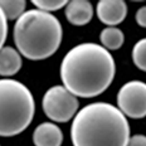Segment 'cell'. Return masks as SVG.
<instances>
[{
    "mask_svg": "<svg viewBox=\"0 0 146 146\" xmlns=\"http://www.w3.org/2000/svg\"><path fill=\"white\" fill-rule=\"evenodd\" d=\"M59 74L63 87L73 96L92 98L111 86L116 74V63L101 44L87 42L67 52Z\"/></svg>",
    "mask_w": 146,
    "mask_h": 146,
    "instance_id": "cell-1",
    "label": "cell"
},
{
    "mask_svg": "<svg viewBox=\"0 0 146 146\" xmlns=\"http://www.w3.org/2000/svg\"><path fill=\"white\" fill-rule=\"evenodd\" d=\"M73 146H127L130 125L117 107L93 102L77 112L71 126Z\"/></svg>",
    "mask_w": 146,
    "mask_h": 146,
    "instance_id": "cell-2",
    "label": "cell"
},
{
    "mask_svg": "<svg viewBox=\"0 0 146 146\" xmlns=\"http://www.w3.org/2000/svg\"><path fill=\"white\" fill-rule=\"evenodd\" d=\"M63 38L60 22L52 13L32 9L14 25V43L20 56L30 60H43L58 50Z\"/></svg>",
    "mask_w": 146,
    "mask_h": 146,
    "instance_id": "cell-3",
    "label": "cell"
},
{
    "mask_svg": "<svg viewBox=\"0 0 146 146\" xmlns=\"http://www.w3.org/2000/svg\"><path fill=\"white\" fill-rule=\"evenodd\" d=\"M34 113V97L25 84L11 78L0 80V136L22 133L32 123Z\"/></svg>",
    "mask_w": 146,
    "mask_h": 146,
    "instance_id": "cell-4",
    "label": "cell"
},
{
    "mask_svg": "<svg viewBox=\"0 0 146 146\" xmlns=\"http://www.w3.org/2000/svg\"><path fill=\"white\" fill-rule=\"evenodd\" d=\"M78 106L80 102L77 97L59 84L47 90L42 100V107L45 116L53 122H68L77 115Z\"/></svg>",
    "mask_w": 146,
    "mask_h": 146,
    "instance_id": "cell-5",
    "label": "cell"
},
{
    "mask_svg": "<svg viewBox=\"0 0 146 146\" xmlns=\"http://www.w3.org/2000/svg\"><path fill=\"white\" fill-rule=\"evenodd\" d=\"M117 108L127 117L144 118L146 116V83L129 81L118 90Z\"/></svg>",
    "mask_w": 146,
    "mask_h": 146,
    "instance_id": "cell-6",
    "label": "cell"
},
{
    "mask_svg": "<svg viewBox=\"0 0 146 146\" xmlns=\"http://www.w3.org/2000/svg\"><path fill=\"white\" fill-rule=\"evenodd\" d=\"M96 13L103 24L108 27H116L126 18L127 5L122 0H101L97 3Z\"/></svg>",
    "mask_w": 146,
    "mask_h": 146,
    "instance_id": "cell-7",
    "label": "cell"
},
{
    "mask_svg": "<svg viewBox=\"0 0 146 146\" xmlns=\"http://www.w3.org/2000/svg\"><path fill=\"white\" fill-rule=\"evenodd\" d=\"M33 142L35 146H60L63 132L58 125L53 122L39 123L33 132Z\"/></svg>",
    "mask_w": 146,
    "mask_h": 146,
    "instance_id": "cell-8",
    "label": "cell"
},
{
    "mask_svg": "<svg viewBox=\"0 0 146 146\" xmlns=\"http://www.w3.org/2000/svg\"><path fill=\"white\" fill-rule=\"evenodd\" d=\"M66 18L72 25L82 27L93 18V7L88 0H72L66 5Z\"/></svg>",
    "mask_w": 146,
    "mask_h": 146,
    "instance_id": "cell-9",
    "label": "cell"
},
{
    "mask_svg": "<svg viewBox=\"0 0 146 146\" xmlns=\"http://www.w3.org/2000/svg\"><path fill=\"white\" fill-rule=\"evenodd\" d=\"M22 56L13 47H3L0 49V76L11 77L22 68Z\"/></svg>",
    "mask_w": 146,
    "mask_h": 146,
    "instance_id": "cell-10",
    "label": "cell"
},
{
    "mask_svg": "<svg viewBox=\"0 0 146 146\" xmlns=\"http://www.w3.org/2000/svg\"><path fill=\"white\" fill-rule=\"evenodd\" d=\"M100 42L105 49L117 50L125 43V35L122 30L117 27H107L100 33Z\"/></svg>",
    "mask_w": 146,
    "mask_h": 146,
    "instance_id": "cell-11",
    "label": "cell"
},
{
    "mask_svg": "<svg viewBox=\"0 0 146 146\" xmlns=\"http://www.w3.org/2000/svg\"><path fill=\"white\" fill-rule=\"evenodd\" d=\"M25 0H0V8L7 20H18L25 13Z\"/></svg>",
    "mask_w": 146,
    "mask_h": 146,
    "instance_id": "cell-12",
    "label": "cell"
},
{
    "mask_svg": "<svg viewBox=\"0 0 146 146\" xmlns=\"http://www.w3.org/2000/svg\"><path fill=\"white\" fill-rule=\"evenodd\" d=\"M132 60L133 64L139 69L146 72V38L140 39L132 48Z\"/></svg>",
    "mask_w": 146,
    "mask_h": 146,
    "instance_id": "cell-13",
    "label": "cell"
},
{
    "mask_svg": "<svg viewBox=\"0 0 146 146\" xmlns=\"http://www.w3.org/2000/svg\"><path fill=\"white\" fill-rule=\"evenodd\" d=\"M32 3L34 4L35 9L47 11V13L59 10V9H62L68 4V1H66V0H33Z\"/></svg>",
    "mask_w": 146,
    "mask_h": 146,
    "instance_id": "cell-14",
    "label": "cell"
},
{
    "mask_svg": "<svg viewBox=\"0 0 146 146\" xmlns=\"http://www.w3.org/2000/svg\"><path fill=\"white\" fill-rule=\"evenodd\" d=\"M8 36V20L0 8V49L4 47V43Z\"/></svg>",
    "mask_w": 146,
    "mask_h": 146,
    "instance_id": "cell-15",
    "label": "cell"
},
{
    "mask_svg": "<svg viewBox=\"0 0 146 146\" xmlns=\"http://www.w3.org/2000/svg\"><path fill=\"white\" fill-rule=\"evenodd\" d=\"M135 19H136V23H137L139 27L146 28V5L137 9L136 15H135Z\"/></svg>",
    "mask_w": 146,
    "mask_h": 146,
    "instance_id": "cell-16",
    "label": "cell"
},
{
    "mask_svg": "<svg viewBox=\"0 0 146 146\" xmlns=\"http://www.w3.org/2000/svg\"><path fill=\"white\" fill-rule=\"evenodd\" d=\"M127 146H146V136L145 135H133L130 136Z\"/></svg>",
    "mask_w": 146,
    "mask_h": 146,
    "instance_id": "cell-17",
    "label": "cell"
}]
</instances>
